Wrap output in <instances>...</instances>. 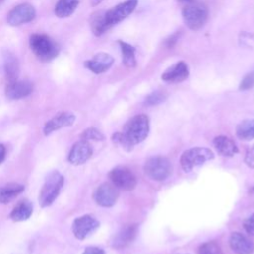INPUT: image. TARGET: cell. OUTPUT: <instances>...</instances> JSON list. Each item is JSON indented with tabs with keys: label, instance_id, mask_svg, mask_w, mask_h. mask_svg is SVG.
<instances>
[{
	"label": "cell",
	"instance_id": "1",
	"mask_svg": "<svg viewBox=\"0 0 254 254\" xmlns=\"http://www.w3.org/2000/svg\"><path fill=\"white\" fill-rule=\"evenodd\" d=\"M150 130L149 117L146 114H138L127 121L123 132L113 134L112 141L125 150L131 151L134 145L144 141Z\"/></svg>",
	"mask_w": 254,
	"mask_h": 254
},
{
	"label": "cell",
	"instance_id": "2",
	"mask_svg": "<svg viewBox=\"0 0 254 254\" xmlns=\"http://www.w3.org/2000/svg\"><path fill=\"white\" fill-rule=\"evenodd\" d=\"M30 47L37 58L43 62L55 59L60 52L58 44L49 36L44 34H34L30 38Z\"/></svg>",
	"mask_w": 254,
	"mask_h": 254
},
{
	"label": "cell",
	"instance_id": "3",
	"mask_svg": "<svg viewBox=\"0 0 254 254\" xmlns=\"http://www.w3.org/2000/svg\"><path fill=\"white\" fill-rule=\"evenodd\" d=\"M182 17L186 26L192 30L197 31L201 29L207 21L208 10L207 7L201 3H191L185 6L182 10Z\"/></svg>",
	"mask_w": 254,
	"mask_h": 254
},
{
	"label": "cell",
	"instance_id": "4",
	"mask_svg": "<svg viewBox=\"0 0 254 254\" xmlns=\"http://www.w3.org/2000/svg\"><path fill=\"white\" fill-rule=\"evenodd\" d=\"M64 185V177L57 171L50 173L40 191L39 201L43 207L51 205L59 195Z\"/></svg>",
	"mask_w": 254,
	"mask_h": 254
},
{
	"label": "cell",
	"instance_id": "5",
	"mask_svg": "<svg viewBox=\"0 0 254 254\" xmlns=\"http://www.w3.org/2000/svg\"><path fill=\"white\" fill-rule=\"evenodd\" d=\"M213 158L214 155L210 149L196 147L185 151L181 156L180 163L185 172H190L193 168L200 166Z\"/></svg>",
	"mask_w": 254,
	"mask_h": 254
},
{
	"label": "cell",
	"instance_id": "6",
	"mask_svg": "<svg viewBox=\"0 0 254 254\" xmlns=\"http://www.w3.org/2000/svg\"><path fill=\"white\" fill-rule=\"evenodd\" d=\"M144 172L152 180L163 181L172 173L170 161L162 156H156L148 159L144 165Z\"/></svg>",
	"mask_w": 254,
	"mask_h": 254
},
{
	"label": "cell",
	"instance_id": "7",
	"mask_svg": "<svg viewBox=\"0 0 254 254\" xmlns=\"http://www.w3.org/2000/svg\"><path fill=\"white\" fill-rule=\"evenodd\" d=\"M137 4L138 0H126L114 6L113 8L105 11L104 17L108 29L126 19L135 10Z\"/></svg>",
	"mask_w": 254,
	"mask_h": 254
},
{
	"label": "cell",
	"instance_id": "8",
	"mask_svg": "<svg viewBox=\"0 0 254 254\" xmlns=\"http://www.w3.org/2000/svg\"><path fill=\"white\" fill-rule=\"evenodd\" d=\"M111 183L120 190H132L137 185V179L133 172L126 167H116L109 173Z\"/></svg>",
	"mask_w": 254,
	"mask_h": 254
},
{
	"label": "cell",
	"instance_id": "9",
	"mask_svg": "<svg viewBox=\"0 0 254 254\" xmlns=\"http://www.w3.org/2000/svg\"><path fill=\"white\" fill-rule=\"evenodd\" d=\"M36 17L35 8L28 3L14 7L7 15V22L10 26H20L29 23Z\"/></svg>",
	"mask_w": 254,
	"mask_h": 254
},
{
	"label": "cell",
	"instance_id": "10",
	"mask_svg": "<svg viewBox=\"0 0 254 254\" xmlns=\"http://www.w3.org/2000/svg\"><path fill=\"white\" fill-rule=\"evenodd\" d=\"M118 195V189L113 184L103 183L95 190L93 198L98 205L103 207H110L115 204Z\"/></svg>",
	"mask_w": 254,
	"mask_h": 254
},
{
	"label": "cell",
	"instance_id": "11",
	"mask_svg": "<svg viewBox=\"0 0 254 254\" xmlns=\"http://www.w3.org/2000/svg\"><path fill=\"white\" fill-rule=\"evenodd\" d=\"M99 226L98 220L91 215H83L77 217L72 223V232L77 239H84Z\"/></svg>",
	"mask_w": 254,
	"mask_h": 254
},
{
	"label": "cell",
	"instance_id": "12",
	"mask_svg": "<svg viewBox=\"0 0 254 254\" xmlns=\"http://www.w3.org/2000/svg\"><path fill=\"white\" fill-rule=\"evenodd\" d=\"M188 76H189V66L185 62L180 61L175 64L171 65L170 67H168L162 73L161 78L166 82L178 83L187 79Z\"/></svg>",
	"mask_w": 254,
	"mask_h": 254
},
{
	"label": "cell",
	"instance_id": "13",
	"mask_svg": "<svg viewBox=\"0 0 254 254\" xmlns=\"http://www.w3.org/2000/svg\"><path fill=\"white\" fill-rule=\"evenodd\" d=\"M113 58L106 53H98L92 59L84 62V66L93 73L99 74L107 71L113 64Z\"/></svg>",
	"mask_w": 254,
	"mask_h": 254
},
{
	"label": "cell",
	"instance_id": "14",
	"mask_svg": "<svg viewBox=\"0 0 254 254\" xmlns=\"http://www.w3.org/2000/svg\"><path fill=\"white\" fill-rule=\"evenodd\" d=\"M92 155V148L88 141L80 140L76 142L68 155V161L72 165H81L85 163Z\"/></svg>",
	"mask_w": 254,
	"mask_h": 254
},
{
	"label": "cell",
	"instance_id": "15",
	"mask_svg": "<svg viewBox=\"0 0 254 254\" xmlns=\"http://www.w3.org/2000/svg\"><path fill=\"white\" fill-rule=\"evenodd\" d=\"M74 120H75V116L70 112L64 111V112L58 113L55 117H53L51 120H49L46 123L44 127V134L50 135L54 131H57L63 127L70 126L73 124Z\"/></svg>",
	"mask_w": 254,
	"mask_h": 254
},
{
	"label": "cell",
	"instance_id": "16",
	"mask_svg": "<svg viewBox=\"0 0 254 254\" xmlns=\"http://www.w3.org/2000/svg\"><path fill=\"white\" fill-rule=\"evenodd\" d=\"M229 245L236 254H252L254 252L253 241L240 232L231 233L229 237Z\"/></svg>",
	"mask_w": 254,
	"mask_h": 254
},
{
	"label": "cell",
	"instance_id": "17",
	"mask_svg": "<svg viewBox=\"0 0 254 254\" xmlns=\"http://www.w3.org/2000/svg\"><path fill=\"white\" fill-rule=\"evenodd\" d=\"M33 91V84L29 80H15L6 87V96L9 99H20L28 96Z\"/></svg>",
	"mask_w": 254,
	"mask_h": 254
},
{
	"label": "cell",
	"instance_id": "18",
	"mask_svg": "<svg viewBox=\"0 0 254 254\" xmlns=\"http://www.w3.org/2000/svg\"><path fill=\"white\" fill-rule=\"evenodd\" d=\"M137 231H138V227L136 224H130L125 226L114 236L112 240V246L117 249L127 246L134 240V238L136 237Z\"/></svg>",
	"mask_w": 254,
	"mask_h": 254
},
{
	"label": "cell",
	"instance_id": "19",
	"mask_svg": "<svg viewBox=\"0 0 254 254\" xmlns=\"http://www.w3.org/2000/svg\"><path fill=\"white\" fill-rule=\"evenodd\" d=\"M213 146L217 153L224 157H232L238 153L236 144L226 136H217L213 140Z\"/></svg>",
	"mask_w": 254,
	"mask_h": 254
},
{
	"label": "cell",
	"instance_id": "20",
	"mask_svg": "<svg viewBox=\"0 0 254 254\" xmlns=\"http://www.w3.org/2000/svg\"><path fill=\"white\" fill-rule=\"evenodd\" d=\"M4 69L9 82L15 81L19 76V62L14 54L7 51L4 53Z\"/></svg>",
	"mask_w": 254,
	"mask_h": 254
},
{
	"label": "cell",
	"instance_id": "21",
	"mask_svg": "<svg viewBox=\"0 0 254 254\" xmlns=\"http://www.w3.org/2000/svg\"><path fill=\"white\" fill-rule=\"evenodd\" d=\"M33 212V205L32 203L27 200H21L12 210L10 213V217L14 221H24L27 220Z\"/></svg>",
	"mask_w": 254,
	"mask_h": 254
},
{
	"label": "cell",
	"instance_id": "22",
	"mask_svg": "<svg viewBox=\"0 0 254 254\" xmlns=\"http://www.w3.org/2000/svg\"><path fill=\"white\" fill-rule=\"evenodd\" d=\"M24 190V186L10 183L0 188V202L1 203H8L13 200L19 193Z\"/></svg>",
	"mask_w": 254,
	"mask_h": 254
},
{
	"label": "cell",
	"instance_id": "23",
	"mask_svg": "<svg viewBox=\"0 0 254 254\" xmlns=\"http://www.w3.org/2000/svg\"><path fill=\"white\" fill-rule=\"evenodd\" d=\"M79 0H59L55 7V14L59 18L69 17L78 6Z\"/></svg>",
	"mask_w": 254,
	"mask_h": 254
},
{
	"label": "cell",
	"instance_id": "24",
	"mask_svg": "<svg viewBox=\"0 0 254 254\" xmlns=\"http://www.w3.org/2000/svg\"><path fill=\"white\" fill-rule=\"evenodd\" d=\"M104 13H105V11H98V12L93 13L90 17L91 31L97 37L101 36L107 30H109L107 25H106V22H105Z\"/></svg>",
	"mask_w": 254,
	"mask_h": 254
},
{
	"label": "cell",
	"instance_id": "25",
	"mask_svg": "<svg viewBox=\"0 0 254 254\" xmlns=\"http://www.w3.org/2000/svg\"><path fill=\"white\" fill-rule=\"evenodd\" d=\"M118 44L120 46L121 54H122V63L126 67H134L137 64L136 58H135V52L136 49L131 46L130 44H127L121 40L118 41Z\"/></svg>",
	"mask_w": 254,
	"mask_h": 254
},
{
	"label": "cell",
	"instance_id": "26",
	"mask_svg": "<svg viewBox=\"0 0 254 254\" xmlns=\"http://www.w3.org/2000/svg\"><path fill=\"white\" fill-rule=\"evenodd\" d=\"M236 135L243 141L254 139V119H246L240 122L236 127Z\"/></svg>",
	"mask_w": 254,
	"mask_h": 254
},
{
	"label": "cell",
	"instance_id": "27",
	"mask_svg": "<svg viewBox=\"0 0 254 254\" xmlns=\"http://www.w3.org/2000/svg\"><path fill=\"white\" fill-rule=\"evenodd\" d=\"M198 254H223V252L215 241H208L199 246Z\"/></svg>",
	"mask_w": 254,
	"mask_h": 254
},
{
	"label": "cell",
	"instance_id": "28",
	"mask_svg": "<svg viewBox=\"0 0 254 254\" xmlns=\"http://www.w3.org/2000/svg\"><path fill=\"white\" fill-rule=\"evenodd\" d=\"M167 98V94L164 91L161 90H156L150 93L146 99H145V104L147 105H157L165 101Z\"/></svg>",
	"mask_w": 254,
	"mask_h": 254
},
{
	"label": "cell",
	"instance_id": "29",
	"mask_svg": "<svg viewBox=\"0 0 254 254\" xmlns=\"http://www.w3.org/2000/svg\"><path fill=\"white\" fill-rule=\"evenodd\" d=\"M82 140H93V141H101L104 140V135L95 128H88L83 131L81 134Z\"/></svg>",
	"mask_w": 254,
	"mask_h": 254
},
{
	"label": "cell",
	"instance_id": "30",
	"mask_svg": "<svg viewBox=\"0 0 254 254\" xmlns=\"http://www.w3.org/2000/svg\"><path fill=\"white\" fill-rule=\"evenodd\" d=\"M254 86V71L248 72L239 84V90H248Z\"/></svg>",
	"mask_w": 254,
	"mask_h": 254
},
{
	"label": "cell",
	"instance_id": "31",
	"mask_svg": "<svg viewBox=\"0 0 254 254\" xmlns=\"http://www.w3.org/2000/svg\"><path fill=\"white\" fill-rule=\"evenodd\" d=\"M243 226L245 231L250 234V235H254V213L251 214L248 218H246L243 222Z\"/></svg>",
	"mask_w": 254,
	"mask_h": 254
},
{
	"label": "cell",
	"instance_id": "32",
	"mask_svg": "<svg viewBox=\"0 0 254 254\" xmlns=\"http://www.w3.org/2000/svg\"><path fill=\"white\" fill-rule=\"evenodd\" d=\"M244 162L245 164L250 167V168H254V146L250 147L246 154H245V158H244Z\"/></svg>",
	"mask_w": 254,
	"mask_h": 254
},
{
	"label": "cell",
	"instance_id": "33",
	"mask_svg": "<svg viewBox=\"0 0 254 254\" xmlns=\"http://www.w3.org/2000/svg\"><path fill=\"white\" fill-rule=\"evenodd\" d=\"M180 32H176L174 33L173 35H171L170 37H168L166 40H165V43L164 45L167 47V48H173L175 46V44L177 43V41L179 40L180 38Z\"/></svg>",
	"mask_w": 254,
	"mask_h": 254
},
{
	"label": "cell",
	"instance_id": "34",
	"mask_svg": "<svg viewBox=\"0 0 254 254\" xmlns=\"http://www.w3.org/2000/svg\"><path fill=\"white\" fill-rule=\"evenodd\" d=\"M82 254H105V252L101 248H98L95 246H89L85 248Z\"/></svg>",
	"mask_w": 254,
	"mask_h": 254
},
{
	"label": "cell",
	"instance_id": "35",
	"mask_svg": "<svg viewBox=\"0 0 254 254\" xmlns=\"http://www.w3.org/2000/svg\"><path fill=\"white\" fill-rule=\"evenodd\" d=\"M5 156H6V148L4 145L0 144V164L4 161Z\"/></svg>",
	"mask_w": 254,
	"mask_h": 254
},
{
	"label": "cell",
	"instance_id": "36",
	"mask_svg": "<svg viewBox=\"0 0 254 254\" xmlns=\"http://www.w3.org/2000/svg\"><path fill=\"white\" fill-rule=\"evenodd\" d=\"M102 1H103V0H90V4H91V6L95 7V6H97L98 4H100Z\"/></svg>",
	"mask_w": 254,
	"mask_h": 254
},
{
	"label": "cell",
	"instance_id": "37",
	"mask_svg": "<svg viewBox=\"0 0 254 254\" xmlns=\"http://www.w3.org/2000/svg\"><path fill=\"white\" fill-rule=\"evenodd\" d=\"M178 1H180V2H189V3H190V2H191L192 0H178Z\"/></svg>",
	"mask_w": 254,
	"mask_h": 254
},
{
	"label": "cell",
	"instance_id": "38",
	"mask_svg": "<svg viewBox=\"0 0 254 254\" xmlns=\"http://www.w3.org/2000/svg\"><path fill=\"white\" fill-rule=\"evenodd\" d=\"M4 1H5V0H0V4H2Z\"/></svg>",
	"mask_w": 254,
	"mask_h": 254
}]
</instances>
